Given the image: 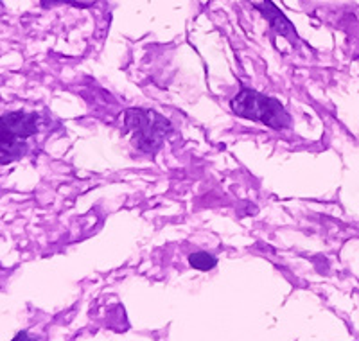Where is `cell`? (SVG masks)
Returning <instances> with one entry per match:
<instances>
[{"instance_id":"4","label":"cell","mask_w":359,"mask_h":341,"mask_svg":"<svg viewBox=\"0 0 359 341\" xmlns=\"http://www.w3.org/2000/svg\"><path fill=\"white\" fill-rule=\"evenodd\" d=\"M253 6H255V9L261 11L262 17L269 22V25H271V29H273L275 33L287 38L293 45L298 44V34L297 31H294L293 24L287 20L286 15L277 8L271 0H261V2H255Z\"/></svg>"},{"instance_id":"5","label":"cell","mask_w":359,"mask_h":341,"mask_svg":"<svg viewBox=\"0 0 359 341\" xmlns=\"http://www.w3.org/2000/svg\"><path fill=\"white\" fill-rule=\"evenodd\" d=\"M189 265L198 272H208V269L216 268L217 259L208 252H194L189 255Z\"/></svg>"},{"instance_id":"2","label":"cell","mask_w":359,"mask_h":341,"mask_svg":"<svg viewBox=\"0 0 359 341\" xmlns=\"http://www.w3.org/2000/svg\"><path fill=\"white\" fill-rule=\"evenodd\" d=\"M124 126L131 135V142L144 153H156L162 142L171 135L172 126L168 119L155 110L131 108L124 115Z\"/></svg>"},{"instance_id":"1","label":"cell","mask_w":359,"mask_h":341,"mask_svg":"<svg viewBox=\"0 0 359 341\" xmlns=\"http://www.w3.org/2000/svg\"><path fill=\"white\" fill-rule=\"evenodd\" d=\"M230 108L239 117L261 122L273 130H286L291 126L290 114L280 105V101H277L275 98H268L257 90L243 88L230 101Z\"/></svg>"},{"instance_id":"3","label":"cell","mask_w":359,"mask_h":341,"mask_svg":"<svg viewBox=\"0 0 359 341\" xmlns=\"http://www.w3.org/2000/svg\"><path fill=\"white\" fill-rule=\"evenodd\" d=\"M38 115L11 112L0 117V163H9L27 153V138L36 135Z\"/></svg>"},{"instance_id":"6","label":"cell","mask_w":359,"mask_h":341,"mask_svg":"<svg viewBox=\"0 0 359 341\" xmlns=\"http://www.w3.org/2000/svg\"><path fill=\"white\" fill-rule=\"evenodd\" d=\"M13 341H34V340L33 337H29L27 333H20V334H17V337H15Z\"/></svg>"}]
</instances>
